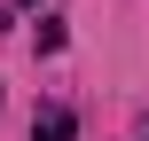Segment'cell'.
Returning <instances> with one entry per match:
<instances>
[{
  "mask_svg": "<svg viewBox=\"0 0 149 141\" xmlns=\"http://www.w3.org/2000/svg\"><path fill=\"white\" fill-rule=\"evenodd\" d=\"M79 126H71V110H39V126H31V141H71Z\"/></svg>",
  "mask_w": 149,
  "mask_h": 141,
  "instance_id": "6da1fadb",
  "label": "cell"
},
{
  "mask_svg": "<svg viewBox=\"0 0 149 141\" xmlns=\"http://www.w3.org/2000/svg\"><path fill=\"white\" fill-rule=\"evenodd\" d=\"M16 8H39V0H16Z\"/></svg>",
  "mask_w": 149,
  "mask_h": 141,
  "instance_id": "7a4b0ae2",
  "label": "cell"
}]
</instances>
